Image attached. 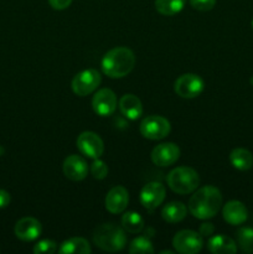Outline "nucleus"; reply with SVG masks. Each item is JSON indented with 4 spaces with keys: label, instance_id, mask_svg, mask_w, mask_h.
I'll return each mask as SVG.
<instances>
[{
    "label": "nucleus",
    "instance_id": "nucleus-16",
    "mask_svg": "<svg viewBox=\"0 0 253 254\" xmlns=\"http://www.w3.org/2000/svg\"><path fill=\"white\" fill-rule=\"evenodd\" d=\"M223 220L232 226L242 225L247 221L248 211L246 206L240 201H230L223 206Z\"/></svg>",
    "mask_w": 253,
    "mask_h": 254
},
{
    "label": "nucleus",
    "instance_id": "nucleus-23",
    "mask_svg": "<svg viewBox=\"0 0 253 254\" xmlns=\"http://www.w3.org/2000/svg\"><path fill=\"white\" fill-rule=\"evenodd\" d=\"M123 228L129 233H139L144 228V220L136 212H126L122 217Z\"/></svg>",
    "mask_w": 253,
    "mask_h": 254
},
{
    "label": "nucleus",
    "instance_id": "nucleus-12",
    "mask_svg": "<svg viewBox=\"0 0 253 254\" xmlns=\"http://www.w3.org/2000/svg\"><path fill=\"white\" fill-rule=\"evenodd\" d=\"M165 198V188L160 183L146 184L140 191V203L146 210H154L163 203Z\"/></svg>",
    "mask_w": 253,
    "mask_h": 254
},
{
    "label": "nucleus",
    "instance_id": "nucleus-31",
    "mask_svg": "<svg viewBox=\"0 0 253 254\" xmlns=\"http://www.w3.org/2000/svg\"><path fill=\"white\" fill-rule=\"evenodd\" d=\"M215 227H213L212 223H203L200 226V235L201 236H210L212 235Z\"/></svg>",
    "mask_w": 253,
    "mask_h": 254
},
{
    "label": "nucleus",
    "instance_id": "nucleus-14",
    "mask_svg": "<svg viewBox=\"0 0 253 254\" xmlns=\"http://www.w3.org/2000/svg\"><path fill=\"white\" fill-rule=\"evenodd\" d=\"M15 236H16L19 240L26 241H35L42 232L41 223L34 217H24L21 220H19L15 225L14 228Z\"/></svg>",
    "mask_w": 253,
    "mask_h": 254
},
{
    "label": "nucleus",
    "instance_id": "nucleus-6",
    "mask_svg": "<svg viewBox=\"0 0 253 254\" xmlns=\"http://www.w3.org/2000/svg\"><path fill=\"white\" fill-rule=\"evenodd\" d=\"M170 123L161 116H149L140 123V133L150 140H160L170 133Z\"/></svg>",
    "mask_w": 253,
    "mask_h": 254
},
{
    "label": "nucleus",
    "instance_id": "nucleus-32",
    "mask_svg": "<svg viewBox=\"0 0 253 254\" xmlns=\"http://www.w3.org/2000/svg\"><path fill=\"white\" fill-rule=\"evenodd\" d=\"M165 253H168V254H171L173 252H171V251H163V252H161V254H165Z\"/></svg>",
    "mask_w": 253,
    "mask_h": 254
},
{
    "label": "nucleus",
    "instance_id": "nucleus-17",
    "mask_svg": "<svg viewBox=\"0 0 253 254\" xmlns=\"http://www.w3.org/2000/svg\"><path fill=\"white\" fill-rule=\"evenodd\" d=\"M119 109L122 114L130 121H135L143 114V104L134 94H124L119 99Z\"/></svg>",
    "mask_w": 253,
    "mask_h": 254
},
{
    "label": "nucleus",
    "instance_id": "nucleus-11",
    "mask_svg": "<svg viewBox=\"0 0 253 254\" xmlns=\"http://www.w3.org/2000/svg\"><path fill=\"white\" fill-rule=\"evenodd\" d=\"M180 156V149L176 144L173 143H163L156 145L151 151V161L156 166H165L173 165Z\"/></svg>",
    "mask_w": 253,
    "mask_h": 254
},
{
    "label": "nucleus",
    "instance_id": "nucleus-30",
    "mask_svg": "<svg viewBox=\"0 0 253 254\" xmlns=\"http://www.w3.org/2000/svg\"><path fill=\"white\" fill-rule=\"evenodd\" d=\"M10 195L5 190H0V208H5L10 203Z\"/></svg>",
    "mask_w": 253,
    "mask_h": 254
},
{
    "label": "nucleus",
    "instance_id": "nucleus-29",
    "mask_svg": "<svg viewBox=\"0 0 253 254\" xmlns=\"http://www.w3.org/2000/svg\"><path fill=\"white\" fill-rule=\"evenodd\" d=\"M50 5L55 10H64L71 5L72 0H49Z\"/></svg>",
    "mask_w": 253,
    "mask_h": 254
},
{
    "label": "nucleus",
    "instance_id": "nucleus-13",
    "mask_svg": "<svg viewBox=\"0 0 253 254\" xmlns=\"http://www.w3.org/2000/svg\"><path fill=\"white\" fill-rule=\"evenodd\" d=\"M129 203V193L123 186H114L106 196V208L113 215L122 213Z\"/></svg>",
    "mask_w": 253,
    "mask_h": 254
},
{
    "label": "nucleus",
    "instance_id": "nucleus-7",
    "mask_svg": "<svg viewBox=\"0 0 253 254\" xmlns=\"http://www.w3.org/2000/svg\"><path fill=\"white\" fill-rule=\"evenodd\" d=\"M173 246L176 252L181 254H196L203 247L202 236L195 231H180L174 236Z\"/></svg>",
    "mask_w": 253,
    "mask_h": 254
},
{
    "label": "nucleus",
    "instance_id": "nucleus-8",
    "mask_svg": "<svg viewBox=\"0 0 253 254\" xmlns=\"http://www.w3.org/2000/svg\"><path fill=\"white\" fill-rule=\"evenodd\" d=\"M203 87H205V84H203L202 78L193 73L181 74L174 84L176 94L180 96L181 98L188 99L200 96L203 91Z\"/></svg>",
    "mask_w": 253,
    "mask_h": 254
},
{
    "label": "nucleus",
    "instance_id": "nucleus-10",
    "mask_svg": "<svg viewBox=\"0 0 253 254\" xmlns=\"http://www.w3.org/2000/svg\"><path fill=\"white\" fill-rule=\"evenodd\" d=\"M93 111L101 117H108L114 113L117 108V97L109 88H102L94 94L92 99Z\"/></svg>",
    "mask_w": 253,
    "mask_h": 254
},
{
    "label": "nucleus",
    "instance_id": "nucleus-3",
    "mask_svg": "<svg viewBox=\"0 0 253 254\" xmlns=\"http://www.w3.org/2000/svg\"><path fill=\"white\" fill-rule=\"evenodd\" d=\"M94 245L106 252H118L126 245V236L119 226L113 223H103L94 230Z\"/></svg>",
    "mask_w": 253,
    "mask_h": 254
},
{
    "label": "nucleus",
    "instance_id": "nucleus-18",
    "mask_svg": "<svg viewBox=\"0 0 253 254\" xmlns=\"http://www.w3.org/2000/svg\"><path fill=\"white\" fill-rule=\"evenodd\" d=\"M207 248L213 254H235L237 252L235 241L223 235L211 237L207 242Z\"/></svg>",
    "mask_w": 253,
    "mask_h": 254
},
{
    "label": "nucleus",
    "instance_id": "nucleus-24",
    "mask_svg": "<svg viewBox=\"0 0 253 254\" xmlns=\"http://www.w3.org/2000/svg\"><path fill=\"white\" fill-rule=\"evenodd\" d=\"M237 242L243 252L253 253V228H240L237 231Z\"/></svg>",
    "mask_w": 253,
    "mask_h": 254
},
{
    "label": "nucleus",
    "instance_id": "nucleus-9",
    "mask_svg": "<svg viewBox=\"0 0 253 254\" xmlns=\"http://www.w3.org/2000/svg\"><path fill=\"white\" fill-rule=\"evenodd\" d=\"M77 148L83 155L91 159H98L104 151L103 140L93 131H83L77 138Z\"/></svg>",
    "mask_w": 253,
    "mask_h": 254
},
{
    "label": "nucleus",
    "instance_id": "nucleus-19",
    "mask_svg": "<svg viewBox=\"0 0 253 254\" xmlns=\"http://www.w3.org/2000/svg\"><path fill=\"white\" fill-rule=\"evenodd\" d=\"M57 252L61 254H73V253L89 254L92 252V250L89 243L87 242L84 238L74 237V238H69V240L64 241V242L60 246Z\"/></svg>",
    "mask_w": 253,
    "mask_h": 254
},
{
    "label": "nucleus",
    "instance_id": "nucleus-27",
    "mask_svg": "<svg viewBox=\"0 0 253 254\" xmlns=\"http://www.w3.org/2000/svg\"><path fill=\"white\" fill-rule=\"evenodd\" d=\"M91 173L94 179L102 180V179H104L108 175V166L106 165L104 161L99 160V159H94L93 164L91 166Z\"/></svg>",
    "mask_w": 253,
    "mask_h": 254
},
{
    "label": "nucleus",
    "instance_id": "nucleus-22",
    "mask_svg": "<svg viewBox=\"0 0 253 254\" xmlns=\"http://www.w3.org/2000/svg\"><path fill=\"white\" fill-rule=\"evenodd\" d=\"M185 0H155L156 11L164 16H173L184 9Z\"/></svg>",
    "mask_w": 253,
    "mask_h": 254
},
{
    "label": "nucleus",
    "instance_id": "nucleus-20",
    "mask_svg": "<svg viewBox=\"0 0 253 254\" xmlns=\"http://www.w3.org/2000/svg\"><path fill=\"white\" fill-rule=\"evenodd\" d=\"M186 213H188V208L184 205L183 202H179V201H174V202L168 203L165 207L161 211V217L164 218V221L169 223H176L183 221L186 217Z\"/></svg>",
    "mask_w": 253,
    "mask_h": 254
},
{
    "label": "nucleus",
    "instance_id": "nucleus-1",
    "mask_svg": "<svg viewBox=\"0 0 253 254\" xmlns=\"http://www.w3.org/2000/svg\"><path fill=\"white\" fill-rule=\"evenodd\" d=\"M221 205V191L215 186H203L191 196L189 201V211L198 220H208L217 215Z\"/></svg>",
    "mask_w": 253,
    "mask_h": 254
},
{
    "label": "nucleus",
    "instance_id": "nucleus-2",
    "mask_svg": "<svg viewBox=\"0 0 253 254\" xmlns=\"http://www.w3.org/2000/svg\"><path fill=\"white\" fill-rule=\"evenodd\" d=\"M135 64V56L128 47H116L104 55L102 71L111 78H122L131 72Z\"/></svg>",
    "mask_w": 253,
    "mask_h": 254
},
{
    "label": "nucleus",
    "instance_id": "nucleus-33",
    "mask_svg": "<svg viewBox=\"0 0 253 254\" xmlns=\"http://www.w3.org/2000/svg\"><path fill=\"white\" fill-rule=\"evenodd\" d=\"M252 26H253V21H252Z\"/></svg>",
    "mask_w": 253,
    "mask_h": 254
},
{
    "label": "nucleus",
    "instance_id": "nucleus-5",
    "mask_svg": "<svg viewBox=\"0 0 253 254\" xmlns=\"http://www.w3.org/2000/svg\"><path fill=\"white\" fill-rule=\"evenodd\" d=\"M102 77L97 69L89 68L79 72L72 79V91L79 97H86L93 93L101 84Z\"/></svg>",
    "mask_w": 253,
    "mask_h": 254
},
{
    "label": "nucleus",
    "instance_id": "nucleus-15",
    "mask_svg": "<svg viewBox=\"0 0 253 254\" xmlns=\"http://www.w3.org/2000/svg\"><path fill=\"white\" fill-rule=\"evenodd\" d=\"M63 174L72 181H82L88 174V165L79 155H69L63 161Z\"/></svg>",
    "mask_w": 253,
    "mask_h": 254
},
{
    "label": "nucleus",
    "instance_id": "nucleus-21",
    "mask_svg": "<svg viewBox=\"0 0 253 254\" xmlns=\"http://www.w3.org/2000/svg\"><path fill=\"white\" fill-rule=\"evenodd\" d=\"M230 161L233 168H236L237 170H250L253 166V155L251 154V151L243 148L233 149L230 154Z\"/></svg>",
    "mask_w": 253,
    "mask_h": 254
},
{
    "label": "nucleus",
    "instance_id": "nucleus-26",
    "mask_svg": "<svg viewBox=\"0 0 253 254\" xmlns=\"http://www.w3.org/2000/svg\"><path fill=\"white\" fill-rule=\"evenodd\" d=\"M57 251V245L51 240L40 241L35 245L34 253L35 254H52Z\"/></svg>",
    "mask_w": 253,
    "mask_h": 254
},
{
    "label": "nucleus",
    "instance_id": "nucleus-4",
    "mask_svg": "<svg viewBox=\"0 0 253 254\" xmlns=\"http://www.w3.org/2000/svg\"><path fill=\"white\" fill-rule=\"evenodd\" d=\"M200 184L198 174L189 166H179L168 175V185L174 192L179 195H188L193 192Z\"/></svg>",
    "mask_w": 253,
    "mask_h": 254
},
{
    "label": "nucleus",
    "instance_id": "nucleus-28",
    "mask_svg": "<svg viewBox=\"0 0 253 254\" xmlns=\"http://www.w3.org/2000/svg\"><path fill=\"white\" fill-rule=\"evenodd\" d=\"M190 4L198 11H210L216 5V0H190Z\"/></svg>",
    "mask_w": 253,
    "mask_h": 254
},
{
    "label": "nucleus",
    "instance_id": "nucleus-25",
    "mask_svg": "<svg viewBox=\"0 0 253 254\" xmlns=\"http://www.w3.org/2000/svg\"><path fill=\"white\" fill-rule=\"evenodd\" d=\"M129 253L131 254H150L154 253V247L149 238L138 237L133 240L129 247Z\"/></svg>",
    "mask_w": 253,
    "mask_h": 254
}]
</instances>
